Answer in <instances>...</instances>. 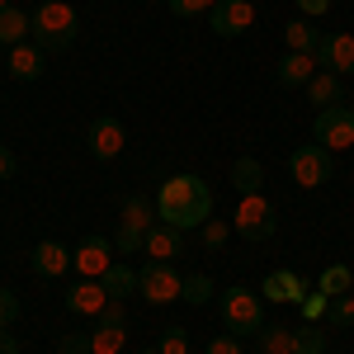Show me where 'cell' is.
I'll return each mask as SVG.
<instances>
[{"mask_svg":"<svg viewBox=\"0 0 354 354\" xmlns=\"http://www.w3.org/2000/svg\"><path fill=\"white\" fill-rule=\"evenodd\" d=\"M156 218L165 227H180V232L203 227L213 218V189L198 175H170L161 185V194H156Z\"/></svg>","mask_w":354,"mask_h":354,"instance_id":"obj_1","label":"cell"},{"mask_svg":"<svg viewBox=\"0 0 354 354\" xmlns=\"http://www.w3.org/2000/svg\"><path fill=\"white\" fill-rule=\"evenodd\" d=\"M76 33H81V15H76V5H66V0H38V10H33V43L43 48V53H66L71 43H76Z\"/></svg>","mask_w":354,"mask_h":354,"instance_id":"obj_2","label":"cell"},{"mask_svg":"<svg viewBox=\"0 0 354 354\" xmlns=\"http://www.w3.org/2000/svg\"><path fill=\"white\" fill-rule=\"evenodd\" d=\"M128 345V307L113 298L100 317H95V330H85V335H71L62 354H118Z\"/></svg>","mask_w":354,"mask_h":354,"instance_id":"obj_3","label":"cell"},{"mask_svg":"<svg viewBox=\"0 0 354 354\" xmlns=\"http://www.w3.org/2000/svg\"><path fill=\"white\" fill-rule=\"evenodd\" d=\"M222 322L236 335H260V326H265V298L255 288H241V283L227 288L222 293Z\"/></svg>","mask_w":354,"mask_h":354,"instance_id":"obj_4","label":"cell"},{"mask_svg":"<svg viewBox=\"0 0 354 354\" xmlns=\"http://www.w3.org/2000/svg\"><path fill=\"white\" fill-rule=\"evenodd\" d=\"M232 227L241 232L245 241H270L274 232H279V213H274V203L265 194H241L236 198V213H232Z\"/></svg>","mask_w":354,"mask_h":354,"instance_id":"obj_5","label":"cell"},{"mask_svg":"<svg viewBox=\"0 0 354 354\" xmlns=\"http://www.w3.org/2000/svg\"><path fill=\"white\" fill-rule=\"evenodd\" d=\"M156 203H147V198H128L123 203V218H118V236H113V250L118 255H137L142 250V241H147V232L156 227Z\"/></svg>","mask_w":354,"mask_h":354,"instance_id":"obj_6","label":"cell"},{"mask_svg":"<svg viewBox=\"0 0 354 354\" xmlns=\"http://www.w3.org/2000/svg\"><path fill=\"white\" fill-rule=\"evenodd\" d=\"M137 293L151 302V307L180 302V293H185V274L175 270V265H156V260H147V265L137 270Z\"/></svg>","mask_w":354,"mask_h":354,"instance_id":"obj_7","label":"cell"},{"mask_svg":"<svg viewBox=\"0 0 354 354\" xmlns=\"http://www.w3.org/2000/svg\"><path fill=\"white\" fill-rule=\"evenodd\" d=\"M288 170H293V185L298 189H322L330 180V170H335V161H330V151L322 142H302L298 151L288 156Z\"/></svg>","mask_w":354,"mask_h":354,"instance_id":"obj_8","label":"cell"},{"mask_svg":"<svg viewBox=\"0 0 354 354\" xmlns=\"http://www.w3.org/2000/svg\"><path fill=\"white\" fill-rule=\"evenodd\" d=\"M317 142L326 147L330 156L335 151H350L354 147V109L350 104H330V109H317Z\"/></svg>","mask_w":354,"mask_h":354,"instance_id":"obj_9","label":"cell"},{"mask_svg":"<svg viewBox=\"0 0 354 354\" xmlns=\"http://www.w3.org/2000/svg\"><path fill=\"white\" fill-rule=\"evenodd\" d=\"M113 241H104V236H85L76 250H71V270H81V279H104V274L113 270Z\"/></svg>","mask_w":354,"mask_h":354,"instance_id":"obj_10","label":"cell"},{"mask_svg":"<svg viewBox=\"0 0 354 354\" xmlns=\"http://www.w3.org/2000/svg\"><path fill=\"white\" fill-rule=\"evenodd\" d=\"M203 19H208V28H213L218 38H241L245 28L255 24V5H250V0H222L218 10H208Z\"/></svg>","mask_w":354,"mask_h":354,"instance_id":"obj_11","label":"cell"},{"mask_svg":"<svg viewBox=\"0 0 354 354\" xmlns=\"http://www.w3.org/2000/svg\"><path fill=\"white\" fill-rule=\"evenodd\" d=\"M123 147H128V128H123V118L104 113V118L90 123V156H95V161H113Z\"/></svg>","mask_w":354,"mask_h":354,"instance_id":"obj_12","label":"cell"},{"mask_svg":"<svg viewBox=\"0 0 354 354\" xmlns=\"http://www.w3.org/2000/svg\"><path fill=\"white\" fill-rule=\"evenodd\" d=\"M142 255H147V260H156V265H175V260L185 255V232L156 222V227L147 232V241H142Z\"/></svg>","mask_w":354,"mask_h":354,"instance_id":"obj_13","label":"cell"},{"mask_svg":"<svg viewBox=\"0 0 354 354\" xmlns=\"http://www.w3.org/2000/svg\"><path fill=\"white\" fill-rule=\"evenodd\" d=\"M317 57H322V66L335 71V76H354V33H322Z\"/></svg>","mask_w":354,"mask_h":354,"instance_id":"obj_14","label":"cell"},{"mask_svg":"<svg viewBox=\"0 0 354 354\" xmlns=\"http://www.w3.org/2000/svg\"><path fill=\"white\" fill-rule=\"evenodd\" d=\"M109 302L113 298H109V288H104V279H81V283L66 293V307H71L76 317H90V322H95Z\"/></svg>","mask_w":354,"mask_h":354,"instance_id":"obj_15","label":"cell"},{"mask_svg":"<svg viewBox=\"0 0 354 354\" xmlns=\"http://www.w3.org/2000/svg\"><path fill=\"white\" fill-rule=\"evenodd\" d=\"M312 288H307V279L293 270H274L265 283H260V298H270V302H288V307H298L302 298H307Z\"/></svg>","mask_w":354,"mask_h":354,"instance_id":"obj_16","label":"cell"},{"mask_svg":"<svg viewBox=\"0 0 354 354\" xmlns=\"http://www.w3.org/2000/svg\"><path fill=\"white\" fill-rule=\"evenodd\" d=\"M43 66H48V53H43L38 43H15L10 57H5V71H10L15 81H38Z\"/></svg>","mask_w":354,"mask_h":354,"instance_id":"obj_17","label":"cell"},{"mask_svg":"<svg viewBox=\"0 0 354 354\" xmlns=\"http://www.w3.org/2000/svg\"><path fill=\"white\" fill-rule=\"evenodd\" d=\"M28 265H33V274H38V279H57V274L71 270V250H66V245H57V241H38Z\"/></svg>","mask_w":354,"mask_h":354,"instance_id":"obj_18","label":"cell"},{"mask_svg":"<svg viewBox=\"0 0 354 354\" xmlns=\"http://www.w3.org/2000/svg\"><path fill=\"white\" fill-rule=\"evenodd\" d=\"M317 66H322V57L317 53H283V62H279V85H307L312 76H317Z\"/></svg>","mask_w":354,"mask_h":354,"instance_id":"obj_19","label":"cell"},{"mask_svg":"<svg viewBox=\"0 0 354 354\" xmlns=\"http://www.w3.org/2000/svg\"><path fill=\"white\" fill-rule=\"evenodd\" d=\"M33 38V15H24V10H0V43L5 48H15V43H28Z\"/></svg>","mask_w":354,"mask_h":354,"instance_id":"obj_20","label":"cell"},{"mask_svg":"<svg viewBox=\"0 0 354 354\" xmlns=\"http://www.w3.org/2000/svg\"><path fill=\"white\" fill-rule=\"evenodd\" d=\"M283 43H288V53H317V43H322V33H317V24L312 19H288L283 24Z\"/></svg>","mask_w":354,"mask_h":354,"instance_id":"obj_21","label":"cell"},{"mask_svg":"<svg viewBox=\"0 0 354 354\" xmlns=\"http://www.w3.org/2000/svg\"><path fill=\"white\" fill-rule=\"evenodd\" d=\"M260 354H298V326H260Z\"/></svg>","mask_w":354,"mask_h":354,"instance_id":"obj_22","label":"cell"},{"mask_svg":"<svg viewBox=\"0 0 354 354\" xmlns=\"http://www.w3.org/2000/svg\"><path fill=\"white\" fill-rule=\"evenodd\" d=\"M307 100L322 104V109L340 104V76H335V71H317V76L307 81Z\"/></svg>","mask_w":354,"mask_h":354,"instance_id":"obj_23","label":"cell"},{"mask_svg":"<svg viewBox=\"0 0 354 354\" xmlns=\"http://www.w3.org/2000/svg\"><path fill=\"white\" fill-rule=\"evenodd\" d=\"M232 185H236V194H255L260 185H265V170H260V161H255V156H241V161L232 165Z\"/></svg>","mask_w":354,"mask_h":354,"instance_id":"obj_24","label":"cell"},{"mask_svg":"<svg viewBox=\"0 0 354 354\" xmlns=\"http://www.w3.org/2000/svg\"><path fill=\"white\" fill-rule=\"evenodd\" d=\"M104 288H109V298L128 302V293L137 288V270H133V265H118V260H113V270L104 274Z\"/></svg>","mask_w":354,"mask_h":354,"instance_id":"obj_25","label":"cell"},{"mask_svg":"<svg viewBox=\"0 0 354 354\" xmlns=\"http://www.w3.org/2000/svg\"><path fill=\"white\" fill-rule=\"evenodd\" d=\"M350 283H354V274L345 270V265H326V270H322V279H317V288H322L326 298H340V293H350Z\"/></svg>","mask_w":354,"mask_h":354,"instance_id":"obj_26","label":"cell"},{"mask_svg":"<svg viewBox=\"0 0 354 354\" xmlns=\"http://www.w3.org/2000/svg\"><path fill=\"white\" fill-rule=\"evenodd\" d=\"M218 288H213V279L208 274H189L185 279V293H180V302H189V307H203V302L213 298Z\"/></svg>","mask_w":354,"mask_h":354,"instance_id":"obj_27","label":"cell"},{"mask_svg":"<svg viewBox=\"0 0 354 354\" xmlns=\"http://www.w3.org/2000/svg\"><path fill=\"white\" fill-rule=\"evenodd\" d=\"M298 354H326V330L317 326V322L298 326Z\"/></svg>","mask_w":354,"mask_h":354,"instance_id":"obj_28","label":"cell"},{"mask_svg":"<svg viewBox=\"0 0 354 354\" xmlns=\"http://www.w3.org/2000/svg\"><path fill=\"white\" fill-rule=\"evenodd\" d=\"M227 241H232V222H222V218L203 222V245H208V250H222Z\"/></svg>","mask_w":354,"mask_h":354,"instance_id":"obj_29","label":"cell"},{"mask_svg":"<svg viewBox=\"0 0 354 354\" xmlns=\"http://www.w3.org/2000/svg\"><path fill=\"white\" fill-rule=\"evenodd\" d=\"M298 307H302V322H322V317L330 312V298L322 293V288H312V293H307Z\"/></svg>","mask_w":354,"mask_h":354,"instance_id":"obj_30","label":"cell"},{"mask_svg":"<svg viewBox=\"0 0 354 354\" xmlns=\"http://www.w3.org/2000/svg\"><path fill=\"white\" fill-rule=\"evenodd\" d=\"M156 350H161V354H189V330H185V326H170L161 335V345H156Z\"/></svg>","mask_w":354,"mask_h":354,"instance_id":"obj_31","label":"cell"},{"mask_svg":"<svg viewBox=\"0 0 354 354\" xmlns=\"http://www.w3.org/2000/svg\"><path fill=\"white\" fill-rule=\"evenodd\" d=\"M222 0H170V10L180 15V19H194V15H208V10H218Z\"/></svg>","mask_w":354,"mask_h":354,"instance_id":"obj_32","label":"cell"},{"mask_svg":"<svg viewBox=\"0 0 354 354\" xmlns=\"http://www.w3.org/2000/svg\"><path fill=\"white\" fill-rule=\"evenodd\" d=\"M326 317L335 322V326H350V322H354V298H350V293L330 298V312H326Z\"/></svg>","mask_w":354,"mask_h":354,"instance_id":"obj_33","label":"cell"},{"mask_svg":"<svg viewBox=\"0 0 354 354\" xmlns=\"http://www.w3.org/2000/svg\"><path fill=\"white\" fill-rule=\"evenodd\" d=\"M15 317H19V298H15L10 288H0V330L15 326Z\"/></svg>","mask_w":354,"mask_h":354,"instance_id":"obj_34","label":"cell"},{"mask_svg":"<svg viewBox=\"0 0 354 354\" xmlns=\"http://www.w3.org/2000/svg\"><path fill=\"white\" fill-rule=\"evenodd\" d=\"M208 354H241V340L236 335H218V340H208Z\"/></svg>","mask_w":354,"mask_h":354,"instance_id":"obj_35","label":"cell"},{"mask_svg":"<svg viewBox=\"0 0 354 354\" xmlns=\"http://www.w3.org/2000/svg\"><path fill=\"white\" fill-rule=\"evenodd\" d=\"M326 10H330V0H298V15H302V19H322Z\"/></svg>","mask_w":354,"mask_h":354,"instance_id":"obj_36","label":"cell"},{"mask_svg":"<svg viewBox=\"0 0 354 354\" xmlns=\"http://www.w3.org/2000/svg\"><path fill=\"white\" fill-rule=\"evenodd\" d=\"M15 170H19V161H15V151L0 142V180H15Z\"/></svg>","mask_w":354,"mask_h":354,"instance_id":"obj_37","label":"cell"},{"mask_svg":"<svg viewBox=\"0 0 354 354\" xmlns=\"http://www.w3.org/2000/svg\"><path fill=\"white\" fill-rule=\"evenodd\" d=\"M0 354H19V340L10 330H0Z\"/></svg>","mask_w":354,"mask_h":354,"instance_id":"obj_38","label":"cell"},{"mask_svg":"<svg viewBox=\"0 0 354 354\" xmlns=\"http://www.w3.org/2000/svg\"><path fill=\"white\" fill-rule=\"evenodd\" d=\"M10 5H15V0H0V10H10Z\"/></svg>","mask_w":354,"mask_h":354,"instance_id":"obj_39","label":"cell"},{"mask_svg":"<svg viewBox=\"0 0 354 354\" xmlns=\"http://www.w3.org/2000/svg\"><path fill=\"white\" fill-rule=\"evenodd\" d=\"M350 298H354V283H350Z\"/></svg>","mask_w":354,"mask_h":354,"instance_id":"obj_40","label":"cell"},{"mask_svg":"<svg viewBox=\"0 0 354 354\" xmlns=\"http://www.w3.org/2000/svg\"><path fill=\"white\" fill-rule=\"evenodd\" d=\"M147 354H161V350H147Z\"/></svg>","mask_w":354,"mask_h":354,"instance_id":"obj_41","label":"cell"},{"mask_svg":"<svg viewBox=\"0 0 354 354\" xmlns=\"http://www.w3.org/2000/svg\"><path fill=\"white\" fill-rule=\"evenodd\" d=\"M161 5H170V0H161Z\"/></svg>","mask_w":354,"mask_h":354,"instance_id":"obj_42","label":"cell"},{"mask_svg":"<svg viewBox=\"0 0 354 354\" xmlns=\"http://www.w3.org/2000/svg\"><path fill=\"white\" fill-rule=\"evenodd\" d=\"M350 109H354V100H350Z\"/></svg>","mask_w":354,"mask_h":354,"instance_id":"obj_43","label":"cell"}]
</instances>
